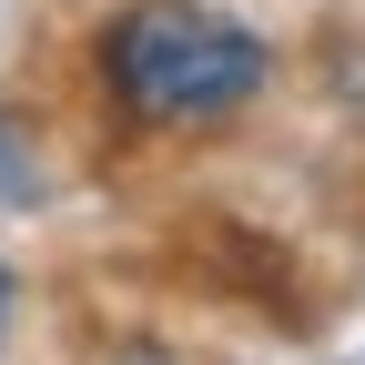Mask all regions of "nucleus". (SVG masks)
<instances>
[{"mask_svg":"<svg viewBox=\"0 0 365 365\" xmlns=\"http://www.w3.org/2000/svg\"><path fill=\"white\" fill-rule=\"evenodd\" d=\"M122 365H153V355H122Z\"/></svg>","mask_w":365,"mask_h":365,"instance_id":"obj_3","label":"nucleus"},{"mask_svg":"<svg viewBox=\"0 0 365 365\" xmlns=\"http://www.w3.org/2000/svg\"><path fill=\"white\" fill-rule=\"evenodd\" d=\"M0 304H11V274H0Z\"/></svg>","mask_w":365,"mask_h":365,"instance_id":"obj_2","label":"nucleus"},{"mask_svg":"<svg viewBox=\"0 0 365 365\" xmlns=\"http://www.w3.org/2000/svg\"><path fill=\"white\" fill-rule=\"evenodd\" d=\"M91 71H102V91L122 102V122L143 132H203L223 112H244L274 51L223 21L213 0H122V11L102 21V41H91Z\"/></svg>","mask_w":365,"mask_h":365,"instance_id":"obj_1","label":"nucleus"}]
</instances>
